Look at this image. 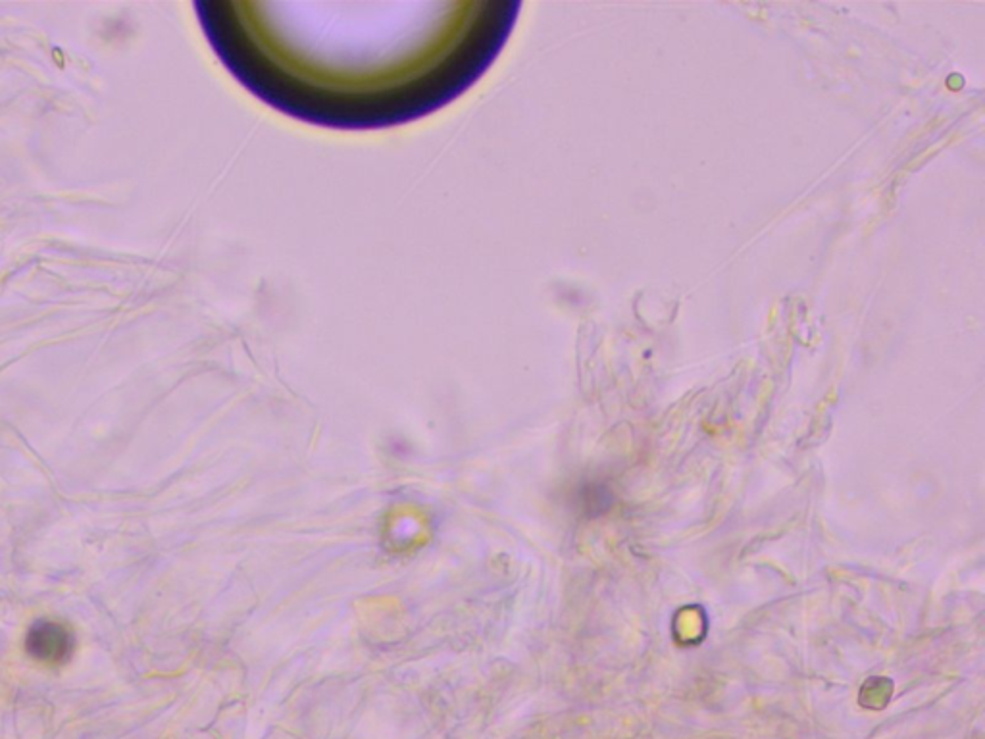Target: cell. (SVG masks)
Instances as JSON below:
<instances>
[{
	"mask_svg": "<svg viewBox=\"0 0 985 739\" xmlns=\"http://www.w3.org/2000/svg\"><path fill=\"white\" fill-rule=\"evenodd\" d=\"M520 2H197L204 37L254 97L312 126L426 118L474 87Z\"/></svg>",
	"mask_w": 985,
	"mask_h": 739,
	"instance_id": "1",
	"label": "cell"
},
{
	"mask_svg": "<svg viewBox=\"0 0 985 739\" xmlns=\"http://www.w3.org/2000/svg\"><path fill=\"white\" fill-rule=\"evenodd\" d=\"M27 653L39 663L60 664L70 659L74 651V636L56 622H37L29 628Z\"/></svg>",
	"mask_w": 985,
	"mask_h": 739,
	"instance_id": "2",
	"label": "cell"
}]
</instances>
